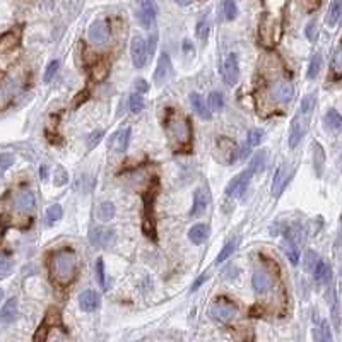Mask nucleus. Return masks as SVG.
I'll return each instance as SVG.
<instances>
[{"label": "nucleus", "instance_id": "obj_1", "mask_svg": "<svg viewBox=\"0 0 342 342\" xmlns=\"http://www.w3.org/2000/svg\"><path fill=\"white\" fill-rule=\"evenodd\" d=\"M75 271H77V257L70 248L57 250L50 258V274L60 286L70 284L75 277Z\"/></svg>", "mask_w": 342, "mask_h": 342}, {"label": "nucleus", "instance_id": "obj_2", "mask_svg": "<svg viewBox=\"0 0 342 342\" xmlns=\"http://www.w3.org/2000/svg\"><path fill=\"white\" fill-rule=\"evenodd\" d=\"M166 130L173 142L178 144L182 149L183 147H188L190 142H192V127H190V122L183 115H180L178 111L170 110V113L166 117Z\"/></svg>", "mask_w": 342, "mask_h": 342}, {"label": "nucleus", "instance_id": "obj_3", "mask_svg": "<svg viewBox=\"0 0 342 342\" xmlns=\"http://www.w3.org/2000/svg\"><path fill=\"white\" fill-rule=\"evenodd\" d=\"M19 46V34L9 31L0 36V68H5L14 60L16 50Z\"/></svg>", "mask_w": 342, "mask_h": 342}, {"label": "nucleus", "instance_id": "obj_4", "mask_svg": "<svg viewBox=\"0 0 342 342\" xmlns=\"http://www.w3.org/2000/svg\"><path fill=\"white\" fill-rule=\"evenodd\" d=\"M216 157L224 164H233L238 157V146L235 140L228 139V137H219L216 142Z\"/></svg>", "mask_w": 342, "mask_h": 342}, {"label": "nucleus", "instance_id": "obj_5", "mask_svg": "<svg viewBox=\"0 0 342 342\" xmlns=\"http://www.w3.org/2000/svg\"><path fill=\"white\" fill-rule=\"evenodd\" d=\"M236 307L235 303H231L229 300L222 298V300H218L211 308V316L216 320V322H221V323H228L235 318L236 315Z\"/></svg>", "mask_w": 342, "mask_h": 342}, {"label": "nucleus", "instance_id": "obj_6", "mask_svg": "<svg viewBox=\"0 0 342 342\" xmlns=\"http://www.w3.org/2000/svg\"><path fill=\"white\" fill-rule=\"evenodd\" d=\"M137 21L142 28L151 30L154 23V17H156V3L154 0H137Z\"/></svg>", "mask_w": 342, "mask_h": 342}, {"label": "nucleus", "instance_id": "obj_7", "mask_svg": "<svg viewBox=\"0 0 342 342\" xmlns=\"http://www.w3.org/2000/svg\"><path fill=\"white\" fill-rule=\"evenodd\" d=\"M251 176H253V173H251L250 170L241 171L240 175H236L235 178L228 183V187H226V195L233 197V199H240V197L247 192Z\"/></svg>", "mask_w": 342, "mask_h": 342}, {"label": "nucleus", "instance_id": "obj_8", "mask_svg": "<svg viewBox=\"0 0 342 342\" xmlns=\"http://www.w3.org/2000/svg\"><path fill=\"white\" fill-rule=\"evenodd\" d=\"M130 57H132V63H134L135 68H142L147 63L149 48H147V43L142 36H134V38H132Z\"/></svg>", "mask_w": 342, "mask_h": 342}, {"label": "nucleus", "instance_id": "obj_9", "mask_svg": "<svg viewBox=\"0 0 342 342\" xmlns=\"http://www.w3.org/2000/svg\"><path fill=\"white\" fill-rule=\"evenodd\" d=\"M260 39L262 43H265L267 46L274 45L279 39V24L272 16L265 14L260 21Z\"/></svg>", "mask_w": 342, "mask_h": 342}, {"label": "nucleus", "instance_id": "obj_10", "mask_svg": "<svg viewBox=\"0 0 342 342\" xmlns=\"http://www.w3.org/2000/svg\"><path fill=\"white\" fill-rule=\"evenodd\" d=\"M240 79V62L236 53H229L222 63V81L226 86H236Z\"/></svg>", "mask_w": 342, "mask_h": 342}, {"label": "nucleus", "instance_id": "obj_11", "mask_svg": "<svg viewBox=\"0 0 342 342\" xmlns=\"http://www.w3.org/2000/svg\"><path fill=\"white\" fill-rule=\"evenodd\" d=\"M89 241L96 248H108L115 241L113 229L104 228V226H96L89 231Z\"/></svg>", "mask_w": 342, "mask_h": 342}, {"label": "nucleus", "instance_id": "obj_12", "mask_svg": "<svg viewBox=\"0 0 342 342\" xmlns=\"http://www.w3.org/2000/svg\"><path fill=\"white\" fill-rule=\"evenodd\" d=\"M110 24L106 23L104 19H98L89 26V31H88V36H89V41L94 43V45H104V43L110 39Z\"/></svg>", "mask_w": 342, "mask_h": 342}, {"label": "nucleus", "instance_id": "obj_13", "mask_svg": "<svg viewBox=\"0 0 342 342\" xmlns=\"http://www.w3.org/2000/svg\"><path fill=\"white\" fill-rule=\"evenodd\" d=\"M305 134H307V122H305L303 115H301V113L294 115V118L291 120L289 140H287V144H289L291 149H296L298 144H300L301 139L305 137Z\"/></svg>", "mask_w": 342, "mask_h": 342}, {"label": "nucleus", "instance_id": "obj_14", "mask_svg": "<svg viewBox=\"0 0 342 342\" xmlns=\"http://www.w3.org/2000/svg\"><path fill=\"white\" fill-rule=\"evenodd\" d=\"M294 96V88L291 82L277 81L271 86V98L277 103H289Z\"/></svg>", "mask_w": 342, "mask_h": 342}, {"label": "nucleus", "instance_id": "obj_15", "mask_svg": "<svg viewBox=\"0 0 342 342\" xmlns=\"http://www.w3.org/2000/svg\"><path fill=\"white\" fill-rule=\"evenodd\" d=\"M171 72V59L166 52H163L157 59V65H156V70H154V84L156 86H163L166 82L168 75Z\"/></svg>", "mask_w": 342, "mask_h": 342}, {"label": "nucleus", "instance_id": "obj_16", "mask_svg": "<svg viewBox=\"0 0 342 342\" xmlns=\"http://www.w3.org/2000/svg\"><path fill=\"white\" fill-rule=\"evenodd\" d=\"M251 286H253L255 293L258 294H265L272 289L274 286V279L272 276L267 271H255L253 277H251Z\"/></svg>", "mask_w": 342, "mask_h": 342}, {"label": "nucleus", "instance_id": "obj_17", "mask_svg": "<svg viewBox=\"0 0 342 342\" xmlns=\"http://www.w3.org/2000/svg\"><path fill=\"white\" fill-rule=\"evenodd\" d=\"M14 204H16V209L23 214H31V212L36 209V199L34 193L30 192V190H23L16 195L14 199Z\"/></svg>", "mask_w": 342, "mask_h": 342}, {"label": "nucleus", "instance_id": "obj_18", "mask_svg": "<svg viewBox=\"0 0 342 342\" xmlns=\"http://www.w3.org/2000/svg\"><path fill=\"white\" fill-rule=\"evenodd\" d=\"M79 307L82 311H94L99 308V294L94 289H84L79 294Z\"/></svg>", "mask_w": 342, "mask_h": 342}, {"label": "nucleus", "instance_id": "obj_19", "mask_svg": "<svg viewBox=\"0 0 342 342\" xmlns=\"http://www.w3.org/2000/svg\"><path fill=\"white\" fill-rule=\"evenodd\" d=\"M291 180V175L287 173V164L282 163L279 168H277L276 175H274V182H272V195L279 197L280 192L284 190V187L287 185V182Z\"/></svg>", "mask_w": 342, "mask_h": 342}, {"label": "nucleus", "instance_id": "obj_20", "mask_svg": "<svg viewBox=\"0 0 342 342\" xmlns=\"http://www.w3.org/2000/svg\"><path fill=\"white\" fill-rule=\"evenodd\" d=\"M209 204V193L205 188H197L195 193H193V204H192V211H190V216L192 218H200V216L205 212Z\"/></svg>", "mask_w": 342, "mask_h": 342}, {"label": "nucleus", "instance_id": "obj_21", "mask_svg": "<svg viewBox=\"0 0 342 342\" xmlns=\"http://www.w3.org/2000/svg\"><path fill=\"white\" fill-rule=\"evenodd\" d=\"M190 104H192V110L197 117L202 118V120H211L212 113L207 106V101H205L199 93H192V94H190Z\"/></svg>", "mask_w": 342, "mask_h": 342}, {"label": "nucleus", "instance_id": "obj_22", "mask_svg": "<svg viewBox=\"0 0 342 342\" xmlns=\"http://www.w3.org/2000/svg\"><path fill=\"white\" fill-rule=\"evenodd\" d=\"M130 135H132L130 127L118 130L117 134L113 135V149L117 151V153H120V154L127 153L128 144H130Z\"/></svg>", "mask_w": 342, "mask_h": 342}, {"label": "nucleus", "instance_id": "obj_23", "mask_svg": "<svg viewBox=\"0 0 342 342\" xmlns=\"http://www.w3.org/2000/svg\"><path fill=\"white\" fill-rule=\"evenodd\" d=\"M17 318V300L16 298H9L5 305L0 310V322L2 323H12Z\"/></svg>", "mask_w": 342, "mask_h": 342}, {"label": "nucleus", "instance_id": "obj_24", "mask_svg": "<svg viewBox=\"0 0 342 342\" xmlns=\"http://www.w3.org/2000/svg\"><path fill=\"white\" fill-rule=\"evenodd\" d=\"M209 238V226L204 224V222H199V224L192 226L188 231V240L192 241L193 245H202L205 243Z\"/></svg>", "mask_w": 342, "mask_h": 342}, {"label": "nucleus", "instance_id": "obj_25", "mask_svg": "<svg viewBox=\"0 0 342 342\" xmlns=\"http://www.w3.org/2000/svg\"><path fill=\"white\" fill-rule=\"evenodd\" d=\"M323 166H325V151L318 142H313V168L318 176L323 175Z\"/></svg>", "mask_w": 342, "mask_h": 342}, {"label": "nucleus", "instance_id": "obj_26", "mask_svg": "<svg viewBox=\"0 0 342 342\" xmlns=\"http://www.w3.org/2000/svg\"><path fill=\"white\" fill-rule=\"evenodd\" d=\"M115 214H117V207H115L113 202H101L98 205V211H96V216H98L99 221L103 222H108L111 221V219L115 218Z\"/></svg>", "mask_w": 342, "mask_h": 342}, {"label": "nucleus", "instance_id": "obj_27", "mask_svg": "<svg viewBox=\"0 0 342 342\" xmlns=\"http://www.w3.org/2000/svg\"><path fill=\"white\" fill-rule=\"evenodd\" d=\"M325 125L334 132H342V115L337 110H329L323 118Z\"/></svg>", "mask_w": 342, "mask_h": 342}, {"label": "nucleus", "instance_id": "obj_28", "mask_svg": "<svg viewBox=\"0 0 342 342\" xmlns=\"http://www.w3.org/2000/svg\"><path fill=\"white\" fill-rule=\"evenodd\" d=\"M341 19H342V0H334L329 7V12H327V24L329 26H336Z\"/></svg>", "mask_w": 342, "mask_h": 342}, {"label": "nucleus", "instance_id": "obj_29", "mask_svg": "<svg viewBox=\"0 0 342 342\" xmlns=\"http://www.w3.org/2000/svg\"><path fill=\"white\" fill-rule=\"evenodd\" d=\"M315 279H316V282H329L330 280V277H332V271H330V265L327 264V262H323V260H318V264H316V267H315Z\"/></svg>", "mask_w": 342, "mask_h": 342}, {"label": "nucleus", "instance_id": "obj_30", "mask_svg": "<svg viewBox=\"0 0 342 342\" xmlns=\"http://www.w3.org/2000/svg\"><path fill=\"white\" fill-rule=\"evenodd\" d=\"M265 161H267V151H258V153H255L253 156H251L250 159V166H248V170H250L251 173H258L264 170L265 166Z\"/></svg>", "mask_w": 342, "mask_h": 342}, {"label": "nucleus", "instance_id": "obj_31", "mask_svg": "<svg viewBox=\"0 0 342 342\" xmlns=\"http://www.w3.org/2000/svg\"><path fill=\"white\" fill-rule=\"evenodd\" d=\"M108 72H110V63L104 62V60H99V62H96V65L93 67L91 70V77L94 82H101L104 77L108 75Z\"/></svg>", "mask_w": 342, "mask_h": 342}, {"label": "nucleus", "instance_id": "obj_32", "mask_svg": "<svg viewBox=\"0 0 342 342\" xmlns=\"http://www.w3.org/2000/svg\"><path fill=\"white\" fill-rule=\"evenodd\" d=\"M207 106H209V110H211L212 113H219V111L222 110V106H224V99H222L221 93L212 91L211 94H209V98H207Z\"/></svg>", "mask_w": 342, "mask_h": 342}, {"label": "nucleus", "instance_id": "obj_33", "mask_svg": "<svg viewBox=\"0 0 342 342\" xmlns=\"http://www.w3.org/2000/svg\"><path fill=\"white\" fill-rule=\"evenodd\" d=\"M320 70H322V55H313L311 60H310V65H308V72H307V77L310 79V81H313V79L318 77Z\"/></svg>", "mask_w": 342, "mask_h": 342}, {"label": "nucleus", "instance_id": "obj_34", "mask_svg": "<svg viewBox=\"0 0 342 342\" xmlns=\"http://www.w3.org/2000/svg\"><path fill=\"white\" fill-rule=\"evenodd\" d=\"M235 250H236V241H235V240L229 241V243H226L224 247L221 248V251L218 253V257H216V262H214V264H216V265H221L224 260H228V257H231L233 251H235Z\"/></svg>", "mask_w": 342, "mask_h": 342}, {"label": "nucleus", "instance_id": "obj_35", "mask_svg": "<svg viewBox=\"0 0 342 342\" xmlns=\"http://www.w3.org/2000/svg\"><path fill=\"white\" fill-rule=\"evenodd\" d=\"M318 264V255H316L315 250H307L305 251V257H303V267L305 271L308 272H313Z\"/></svg>", "mask_w": 342, "mask_h": 342}, {"label": "nucleus", "instance_id": "obj_36", "mask_svg": "<svg viewBox=\"0 0 342 342\" xmlns=\"http://www.w3.org/2000/svg\"><path fill=\"white\" fill-rule=\"evenodd\" d=\"M222 12H224L226 19L233 21L238 16V7H236V3L233 2V0H224V2H222Z\"/></svg>", "mask_w": 342, "mask_h": 342}, {"label": "nucleus", "instance_id": "obj_37", "mask_svg": "<svg viewBox=\"0 0 342 342\" xmlns=\"http://www.w3.org/2000/svg\"><path fill=\"white\" fill-rule=\"evenodd\" d=\"M286 257L289 258V262L293 265H296L298 262H300V251H298L296 248V241H289L287 240V245H286Z\"/></svg>", "mask_w": 342, "mask_h": 342}, {"label": "nucleus", "instance_id": "obj_38", "mask_svg": "<svg viewBox=\"0 0 342 342\" xmlns=\"http://www.w3.org/2000/svg\"><path fill=\"white\" fill-rule=\"evenodd\" d=\"M60 218H62V205H60V204H53V205H50V207L46 209V221H48L50 224H53L55 221H59Z\"/></svg>", "mask_w": 342, "mask_h": 342}, {"label": "nucleus", "instance_id": "obj_39", "mask_svg": "<svg viewBox=\"0 0 342 342\" xmlns=\"http://www.w3.org/2000/svg\"><path fill=\"white\" fill-rule=\"evenodd\" d=\"M209 33H211V24H209V21L200 19L199 23H197V26H195L197 38L202 39V41H205V39L209 38Z\"/></svg>", "mask_w": 342, "mask_h": 342}, {"label": "nucleus", "instance_id": "obj_40", "mask_svg": "<svg viewBox=\"0 0 342 342\" xmlns=\"http://www.w3.org/2000/svg\"><path fill=\"white\" fill-rule=\"evenodd\" d=\"M315 98L316 96L313 94H307L303 99H301V106H300V113L301 115H310L313 111V108H315Z\"/></svg>", "mask_w": 342, "mask_h": 342}, {"label": "nucleus", "instance_id": "obj_41", "mask_svg": "<svg viewBox=\"0 0 342 342\" xmlns=\"http://www.w3.org/2000/svg\"><path fill=\"white\" fill-rule=\"evenodd\" d=\"M262 139H264V132H262L260 128H251L247 134V146H250V147L258 146V144L262 142Z\"/></svg>", "mask_w": 342, "mask_h": 342}, {"label": "nucleus", "instance_id": "obj_42", "mask_svg": "<svg viewBox=\"0 0 342 342\" xmlns=\"http://www.w3.org/2000/svg\"><path fill=\"white\" fill-rule=\"evenodd\" d=\"M96 280L103 289L106 287V271H104V260L101 257L96 260Z\"/></svg>", "mask_w": 342, "mask_h": 342}, {"label": "nucleus", "instance_id": "obj_43", "mask_svg": "<svg viewBox=\"0 0 342 342\" xmlns=\"http://www.w3.org/2000/svg\"><path fill=\"white\" fill-rule=\"evenodd\" d=\"M128 108H130L132 113H140V111L144 110V98H142V94H139V93L132 94L130 99H128Z\"/></svg>", "mask_w": 342, "mask_h": 342}, {"label": "nucleus", "instance_id": "obj_44", "mask_svg": "<svg viewBox=\"0 0 342 342\" xmlns=\"http://www.w3.org/2000/svg\"><path fill=\"white\" fill-rule=\"evenodd\" d=\"M59 68H60V62L59 60H52V62L46 65L45 68V75H43V81L45 82H50L52 81L53 77H55V74L59 72Z\"/></svg>", "mask_w": 342, "mask_h": 342}, {"label": "nucleus", "instance_id": "obj_45", "mask_svg": "<svg viewBox=\"0 0 342 342\" xmlns=\"http://www.w3.org/2000/svg\"><path fill=\"white\" fill-rule=\"evenodd\" d=\"M14 164V156L9 153L0 154V176H3V173L9 170L10 166Z\"/></svg>", "mask_w": 342, "mask_h": 342}, {"label": "nucleus", "instance_id": "obj_46", "mask_svg": "<svg viewBox=\"0 0 342 342\" xmlns=\"http://www.w3.org/2000/svg\"><path fill=\"white\" fill-rule=\"evenodd\" d=\"M53 180H55V185H57V187H63V185H65V183L68 182V173L65 171V168H63V166H59V168H57Z\"/></svg>", "mask_w": 342, "mask_h": 342}, {"label": "nucleus", "instance_id": "obj_47", "mask_svg": "<svg viewBox=\"0 0 342 342\" xmlns=\"http://www.w3.org/2000/svg\"><path fill=\"white\" fill-rule=\"evenodd\" d=\"M52 325H48L46 322H43L41 325L38 327V330H36V334H34V342H45L46 341V336H48V329Z\"/></svg>", "mask_w": 342, "mask_h": 342}, {"label": "nucleus", "instance_id": "obj_48", "mask_svg": "<svg viewBox=\"0 0 342 342\" xmlns=\"http://www.w3.org/2000/svg\"><path fill=\"white\" fill-rule=\"evenodd\" d=\"M103 137H104V130L93 132V134L88 137V149H94V147L98 146L99 142H101Z\"/></svg>", "mask_w": 342, "mask_h": 342}, {"label": "nucleus", "instance_id": "obj_49", "mask_svg": "<svg viewBox=\"0 0 342 342\" xmlns=\"http://www.w3.org/2000/svg\"><path fill=\"white\" fill-rule=\"evenodd\" d=\"M10 271H12V262H10V258L5 257V255H0V276H7Z\"/></svg>", "mask_w": 342, "mask_h": 342}, {"label": "nucleus", "instance_id": "obj_50", "mask_svg": "<svg viewBox=\"0 0 342 342\" xmlns=\"http://www.w3.org/2000/svg\"><path fill=\"white\" fill-rule=\"evenodd\" d=\"M316 34H318V28H316V23H315V21H311V23H308L307 28H305V36H307L310 41H315V39H316Z\"/></svg>", "mask_w": 342, "mask_h": 342}, {"label": "nucleus", "instance_id": "obj_51", "mask_svg": "<svg viewBox=\"0 0 342 342\" xmlns=\"http://www.w3.org/2000/svg\"><path fill=\"white\" fill-rule=\"evenodd\" d=\"M332 67L336 68L337 72H342V48L337 50L334 53V59H332Z\"/></svg>", "mask_w": 342, "mask_h": 342}, {"label": "nucleus", "instance_id": "obj_52", "mask_svg": "<svg viewBox=\"0 0 342 342\" xmlns=\"http://www.w3.org/2000/svg\"><path fill=\"white\" fill-rule=\"evenodd\" d=\"M320 341L332 342V339H330V329H329V323L327 322H322V337H320Z\"/></svg>", "mask_w": 342, "mask_h": 342}, {"label": "nucleus", "instance_id": "obj_53", "mask_svg": "<svg viewBox=\"0 0 342 342\" xmlns=\"http://www.w3.org/2000/svg\"><path fill=\"white\" fill-rule=\"evenodd\" d=\"M207 279H209V274H207V272H204L202 276H199V277H197V280H195V282L192 284V291H197V289H199V287L202 286V284H204V282H205V280H207Z\"/></svg>", "mask_w": 342, "mask_h": 342}, {"label": "nucleus", "instance_id": "obj_54", "mask_svg": "<svg viewBox=\"0 0 342 342\" xmlns=\"http://www.w3.org/2000/svg\"><path fill=\"white\" fill-rule=\"evenodd\" d=\"M7 228H9V222H7V218L5 216H0V238L5 235Z\"/></svg>", "mask_w": 342, "mask_h": 342}, {"label": "nucleus", "instance_id": "obj_55", "mask_svg": "<svg viewBox=\"0 0 342 342\" xmlns=\"http://www.w3.org/2000/svg\"><path fill=\"white\" fill-rule=\"evenodd\" d=\"M135 84H137V89H139V94H140V93H147V89H149L147 82L142 81V79H140V81H137Z\"/></svg>", "mask_w": 342, "mask_h": 342}, {"label": "nucleus", "instance_id": "obj_56", "mask_svg": "<svg viewBox=\"0 0 342 342\" xmlns=\"http://www.w3.org/2000/svg\"><path fill=\"white\" fill-rule=\"evenodd\" d=\"M156 41H157V36H156V34H153V36H151V43H149V46H147V48H149V53H154V50H156Z\"/></svg>", "mask_w": 342, "mask_h": 342}, {"label": "nucleus", "instance_id": "obj_57", "mask_svg": "<svg viewBox=\"0 0 342 342\" xmlns=\"http://www.w3.org/2000/svg\"><path fill=\"white\" fill-rule=\"evenodd\" d=\"M39 176H41V180H46V178H48V168H46V166H41V168H39Z\"/></svg>", "mask_w": 342, "mask_h": 342}, {"label": "nucleus", "instance_id": "obj_58", "mask_svg": "<svg viewBox=\"0 0 342 342\" xmlns=\"http://www.w3.org/2000/svg\"><path fill=\"white\" fill-rule=\"evenodd\" d=\"M176 3H178L180 7H187V5H190L192 3V0H175Z\"/></svg>", "mask_w": 342, "mask_h": 342}, {"label": "nucleus", "instance_id": "obj_59", "mask_svg": "<svg viewBox=\"0 0 342 342\" xmlns=\"http://www.w3.org/2000/svg\"><path fill=\"white\" fill-rule=\"evenodd\" d=\"M2 298H3V289L0 287V301H2Z\"/></svg>", "mask_w": 342, "mask_h": 342}]
</instances>
